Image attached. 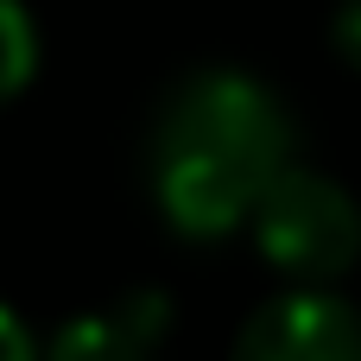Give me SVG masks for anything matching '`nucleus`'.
<instances>
[{
    "label": "nucleus",
    "mask_w": 361,
    "mask_h": 361,
    "mask_svg": "<svg viewBox=\"0 0 361 361\" xmlns=\"http://www.w3.org/2000/svg\"><path fill=\"white\" fill-rule=\"evenodd\" d=\"M228 361H361V311L336 286H292L241 324Z\"/></svg>",
    "instance_id": "3"
},
{
    "label": "nucleus",
    "mask_w": 361,
    "mask_h": 361,
    "mask_svg": "<svg viewBox=\"0 0 361 361\" xmlns=\"http://www.w3.org/2000/svg\"><path fill=\"white\" fill-rule=\"evenodd\" d=\"M0 361H38V343H32V330L0 305Z\"/></svg>",
    "instance_id": "7"
},
{
    "label": "nucleus",
    "mask_w": 361,
    "mask_h": 361,
    "mask_svg": "<svg viewBox=\"0 0 361 361\" xmlns=\"http://www.w3.org/2000/svg\"><path fill=\"white\" fill-rule=\"evenodd\" d=\"M38 70V25L19 0H0V102H13Z\"/></svg>",
    "instance_id": "5"
},
{
    "label": "nucleus",
    "mask_w": 361,
    "mask_h": 361,
    "mask_svg": "<svg viewBox=\"0 0 361 361\" xmlns=\"http://www.w3.org/2000/svg\"><path fill=\"white\" fill-rule=\"evenodd\" d=\"M260 260L286 286H336L361 267V203L311 165H286L247 216Z\"/></svg>",
    "instance_id": "2"
},
{
    "label": "nucleus",
    "mask_w": 361,
    "mask_h": 361,
    "mask_svg": "<svg viewBox=\"0 0 361 361\" xmlns=\"http://www.w3.org/2000/svg\"><path fill=\"white\" fill-rule=\"evenodd\" d=\"M165 330H171V305L159 292H133L102 317H70L51 336L44 361H152Z\"/></svg>",
    "instance_id": "4"
},
{
    "label": "nucleus",
    "mask_w": 361,
    "mask_h": 361,
    "mask_svg": "<svg viewBox=\"0 0 361 361\" xmlns=\"http://www.w3.org/2000/svg\"><path fill=\"white\" fill-rule=\"evenodd\" d=\"M330 44H336V57H343L349 70H361V0H343V6H336Z\"/></svg>",
    "instance_id": "6"
},
{
    "label": "nucleus",
    "mask_w": 361,
    "mask_h": 361,
    "mask_svg": "<svg viewBox=\"0 0 361 361\" xmlns=\"http://www.w3.org/2000/svg\"><path fill=\"white\" fill-rule=\"evenodd\" d=\"M292 159H298V133L286 102L260 76L228 63L190 70L165 95L146 146L152 197L165 222L190 241H222L247 228L254 203Z\"/></svg>",
    "instance_id": "1"
}]
</instances>
